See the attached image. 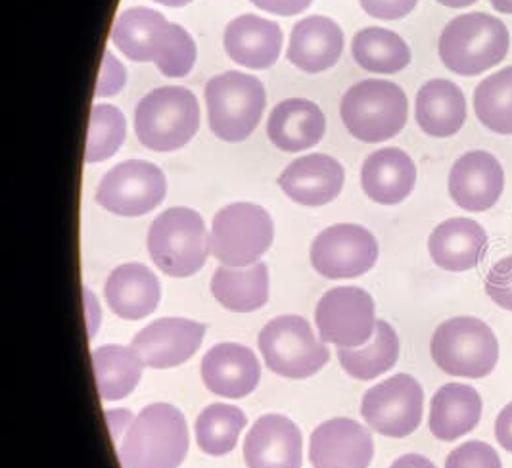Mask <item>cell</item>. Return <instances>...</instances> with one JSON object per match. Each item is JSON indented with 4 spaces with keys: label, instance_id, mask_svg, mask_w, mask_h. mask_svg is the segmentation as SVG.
<instances>
[{
    "label": "cell",
    "instance_id": "cell-47",
    "mask_svg": "<svg viewBox=\"0 0 512 468\" xmlns=\"http://www.w3.org/2000/svg\"><path fill=\"white\" fill-rule=\"evenodd\" d=\"M154 2H160L163 6H171V8H181L190 4L192 0H154Z\"/></svg>",
    "mask_w": 512,
    "mask_h": 468
},
{
    "label": "cell",
    "instance_id": "cell-23",
    "mask_svg": "<svg viewBox=\"0 0 512 468\" xmlns=\"http://www.w3.org/2000/svg\"><path fill=\"white\" fill-rule=\"evenodd\" d=\"M104 296L117 317L139 321L156 311L162 298L158 277L140 263L119 265L108 277Z\"/></svg>",
    "mask_w": 512,
    "mask_h": 468
},
{
    "label": "cell",
    "instance_id": "cell-38",
    "mask_svg": "<svg viewBox=\"0 0 512 468\" xmlns=\"http://www.w3.org/2000/svg\"><path fill=\"white\" fill-rule=\"evenodd\" d=\"M125 85V68L117 62L116 56L106 50L104 60H102V70L96 83V96H114L119 93Z\"/></svg>",
    "mask_w": 512,
    "mask_h": 468
},
{
    "label": "cell",
    "instance_id": "cell-29",
    "mask_svg": "<svg viewBox=\"0 0 512 468\" xmlns=\"http://www.w3.org/2000/svg\"><path fill=\"white\" fill-rule=\"evenodd\" d=\"M213 298L236 313H252L269 300V269L256 263L246 269L219 267L211 277Z\"/></svg>",
    "mask_w": 512,
    "mask_h": 468
},
{
    "label": "cell",
    "instance_id": "cell-45",
    "mask_svg": "<svg viewBox=\"0 0 512 468\" xmlns=\"http://www.w3.org/2000/svg\"><path fill=\"white\" fill-rule=\"evenodd\" d=\"M489 2L495 8V12L512 16V0H489Z\"/></svg>",
    "mask_w": 512,
    "mask_h": 468
},
{
    "label": "cell",
    "instance_id": "cell-32",
    "mask_svg": "<svg viewBox=\"0 0 512 468\" xmlns=\"http://www.w3.org/2000/svg\"><path fill=\"white\" fill-rule=\"evenodd\" d=\"M399 357V338L386 321H376L373 342L365 348H340L338 359L348 375L357 380H373L388 373Z\"/></svg>",
    "mask_w": 512,
    "mask_h": 468
},
{
    "label": "cell",
    "instance_id": "cell-19",
    "mask_svg": "<svg viewBox=\"0 0 512 468\" xmlns=\"http://www.w3.org/2000/svg\"><path fill=\"white\" fill-rule=\"evenodd\" d=\"M248 468H302V434L282 415H265L244 440Z\"/></svg>",
    "mask_w": 512,
    "mask_h": 468
},
{
    "label": "cell",
    "instance_id": "cell-36",
    "mask_svg": "<svg viewBox=\"0 0 512 468\" xmlns=\"http://www.w3.org/2000/svg\"><path fill=\"white\" fill-rule=\"evenodd\" d=\"M445 468H503V463L491 445L472 440L449 453Z\"/></svg>",
    "mask_w": 512,
    "mask_h": 468
},
{
    "label": "cell",
    "instance_id": "cell-31",
    "mask_svg": "<svg viewBox=\"0 0 512 468\" xmlns=\"http://www.w3.org/2000/svg\"><path fill=\"white\" fill-rule=\"evenodd\" d=\"M351 54L359 68L371 73H399L411 64L407 43L390 29H361L351 43Z\"/></svg>",
    "mask_w": 512,
    "mask_h": 468
},
{
    "label": "cell",
    "instance_id": "cell-8",
    "mask_svg": "<svg viewBox=\"0 0 512 468\" xmlns=\"http://www.w3.org/2000/svg\"><path fill=\"white\" fill-rule=\"evenodd\" d=\"M265 102V89L252 75L225 71L211 77L206 85V104L213 135L221 141H246L261 121Z\"/></svg>",
    "mask_w": 512,
    "mask_h": 468
},
{
    "label": "cell",
    "instance_id": "cell-13",
    "mask_svg": "<svg viewBox=\"0 0 512 468\" xmlns=\"http://www.w3.org/2000/svg\"><path fill=\"white\" fill-rule=\"evenodd\" d=\"M315 321L323 342L340 348H361L376 330L373 298L363 288H334L321 298Z\"/></svg>",
    "mask_w": 512,
    "mask_h": 468
},
{
    "label": "cell",
    "instance_id": "cell-17",
    "mask_svg": "<svg viewBox=\"0 0 512 468\" xmlns=\"http://www.w3.org/2000/svg\"><path fill=\"white\" fill-rule=\"evenodd\" d=\"M371 432L351 419L323 422L309 444L313 468H369L373 463Z\"/></svg>",
    "mask_w": 512,
    "mask_h": 468
},
{
    "label": "cell",
    "instance_id": "cell-12",
    "mask_svg": "<svg viewBox=\"0 0 512 468\" xmlns=\"http://www.w3.org/2000/svg\"><path fill=\"white\" fill-rule=\"evenodd\" d=\"M424 392L409 375H396L371 388L361 403L365 422L386 438H407L422 421Z\"/></svg>",
    "mask_w": 512,
    "mask_h": 468
},
{
    "label": "cell",
    "instance_id": "cell-37",
    "mask_svg": "<svg viewBox=\"0 0 512 468\" xmlns=\"http://www.w3.org/2000/svg\"><path fill=\"white\" fill-rule=\"evenodd\" d=\"M486 294L493 304L512 311V256L499 259L486 277Z\"/></svg>",
    "mask_w": 512,
    "mask_h": 468
},
{
    "label": "cell",
    "instance_id": "cell-15",
    "mask_svg": "<svg viewBox=\"0 0 512 468\" xmlns=\"http://www.w3.org/2000/svg\"><path fill=\"white\" fill-rule=\"evenodd\" d=\"M447 190L451 200L470 213L488 211L505 190V171L486 150H470L449 171Z\"/></svg>",
    "mask_w": 512,
    "mask_h": 468
},
{
    "label": "cell",
    "instance_id": "cell-6",
    "mask_svg": "<svg viewBox=\"0 0 512 468\" xmlns=\"http://www.w3.org/2000/svg\"><path fill=\"white\" fill-rule=\"evenodd\" d=\"M340 116L355 139L388 141L399 135L407 123V94L392 81L367 79L344 94Z\"/></svg>",
    "mask_w": 512,
    "mask_h": 468
},
{
    "label": "cell",
    "instance_id": "cell-11",
    "mask_svg": "<svg viewBox=\"0 0 512 468\" xmlns=\"http://www.w3.org/2000/svg\"><path fill=\"white\" fill-rule=\"evenodd\" d=\"M165 192V175L158 165L129 160L102 177L96 188V202L116 215L139 217L158 208Z\"/></svg>",
    "mask_w": 512,
    "mask_h": 468
},
{
    "label": "cell",
    "instance_id": "cell-22",
    "mask_svg": "<svg viewBox=\"0 0 512 468\" xmlns=\"http://www.w3.org/2000/svg\"><path fill=\"white\" fill-rule=\"evenodd\" d=\"M361 185L376 204L396 206L417 185V165L399 148L376 150L363 164Z\"/></svg>",
    "mask_w": 512,
    "mask_h": 468
},
{
    "label": "cell",
    "instance_id": "cell-10",
    "mask_svg": "<svg viewBox=\"0 0 512 468\" xmlns=\"http://www.w3.org/2000/svg\"><path fill=\"white\" fill-rule=\"evenodd\" d=\"M257 344L267 367L284 378L317 375L330 359V351L317 342L309 323L296 315H282L267 323Z\"/></svg>",
    "mask_w": 512,
    "mask_h": 468
},
{
    "label": "cell",
    "instance_id": "cell-16",
    "mask_svg": "<svg viewBox=\"0 0 512 468\" xmlns=\"http://www.w3.org/2000/svg\"><path fill=\"white\" fill-rule=\"evenodd\" d=\"M206 327L188 319H158L142 328L131 348L139 353L144 367L171 369L188 361L202 346Z\"/></svg>",
    "mask_w": 512,
    "mask_h": 468
},
{
    "label": "cell",
    "instance_id": "cell-35",
    "mask_svg": "<svg viewBox=\"0 0 512 468\" xmlns=\"http://www.w3.org/2000/svg\"><path fill=\"white\" fill-rule=\"evenodd\" d=\"M125 141V117L110 104H98L91 110L89 141L85 162L98 164L112 158Z\"/></svg>",
    "mask_w": 512,
    "mask_h": 468
},
{
    "label": "cell",
    "instance_id": "cell-43",
    "mask_svg": "<svg viewBox=\"0 0 512 468\" xmlns=\"http://www.w3.org/2000/svg\"><path fill=\"white\" fill-rule=\"evenodd\" d=\"M390 468H436V465H434L430 459L422 457V455L409 453V455L399 457L396 463H394Z\"/></svg>",
    "mask_w": 512,
    "mask_h": 468
},
{
    "label": "cell",
    "instance_id": "cell-28",
    "mask_svg": "<svg viewBox=\"0 0 512 468\" xmlns=\"http://www.w3.org/2000/svg\"><path fill=\"white\" fill-rule=\"evenodd\" d=\"M482 419V398L476 388L451 382L442 386L430 405L428 426L434 438L455 442L470 434Z\"/></svg>",
    "mask_w": 512,
    "mask_h": 468
},
{
    "label": "cell",
    "instance_id": "cell-34",
    "mask_svg": "<svg viewBox=\"0 0 512 468\" xmlns=\"http://www.w3.org/2000/svg\"><path fill=\"white\" fill-rule=\"evenodd\" d=\"M244 426L246 417L238 407L215 403L206 407L196 421V442L204 453L221 457L236 447Z\"/></svg>",
    "mask_w": 512,
    "mask_h": 468
},
{
    "label": "cell",
    "instance_id": "cell-46",
    "mask_svg": "<svg viewBox=\"0 0 512 468\" xmlns=\"http://www.w3.org/2000/svg\"><path fill=\"white\" fill-rule=\"evenodd\" d=\"M436 2H440V4L447 6V8H466V6L476 4L478 0H436Z\"/></svg>",
    "mask_w": 512,
    "mask_h": 468
},
{
    "label": "cell",
    "instance_id": "cell-20",
    "mask_svg": "<svg viewBox=\"0 0 512 468\" xmlns=\"http://www.w3.org/2000/svg\"><path fill=\"white\" fill-rule=\"evenodd\" d=\"M428 252L434 263L451 273H465L480 265L488 252L486 229L466 217L440 223L428 238Z\"/></svg>",
    "mask_w": 512,
    "mask_h": 468
},
{
    "label": "cell",
    "instance_id": "cell-14",
    "mask_svg": "<svg viewBox=\"0 0 512 468\" xmlns=\"http://www.w3.org/2000/svg\"><path fill=\"white\" fill-rule=\"evenodd\" d=\"M378 259L373 233L359 225H334L319 234L311 246V263L326 279H355L369 273Z\"/></svg>",
    "mask_w": 512,
    "mask_h": 468
},
{
    "label": "cell",
    "instance_id": "cell-9",
    "mask_svg": "<svg viewBox=\"0 0 512 468\" xmlns=\"http://www.w3.org/2000/svg\"><path fill=\"white\" fill-rule=\"evenodd\" d=\"M275 227L267 211L238 202L219 211L211 223V254L225 267H248L273 244Z\"/></svg>",
    "mask_w": 512,
    "mask_h": 468
},
{
    "label": "cell",
    "instance_id": "cell-27",
    "mask_svg": "<svg viewBox=\"0 0 512 468\" xmlns=\"http://www.w3.org/2000/svg\"><path fill=\"white\" fill-rule=\"evenodd\" d=\"M415 116L428 137L449 139L465 125V93L449 79H432L420 87Z\"/></svg>",
    "mask_w": 512,
    "mask_h": 468
},
{
    "label": "cell",
    "instance_id": "cell-42",
    "mask_svg": "<svg viewBox=\"0 0 512 468\" xmlns=\"http://www.w3.org/2000/svg\"><path fill=\"white\" fill-rule=\"evenodd\" d=\"M106 421H108L110 432L114 436V442H117L121 438L123 430L129 428L135 419H133L131 411H106Z\"/></svg>",
    "mask_w": 512,
    "mask_h": 468
},
{
    "label": "cell",
    "instance_id": "cell-41",
    "mask_svg": "<svg viewBox=\"0 0 512 468\" xmlns=\"http://www.w3.org/2000/svg\"><path fill=\"white\" fill-rule=\"evenodd\" d=\"M495 438L505 451L512 453V401L503 407L495 421Z\"/></svg>",
    "mask_w": 512,
    "mask_h": 468
},
{
    "label": "cell",
    "instance_id": "cell-21",
    "mask_svg": "<svg viewBox=\"0 0 512 468\" xmlns=\"http://www.w3.org/2000/svg\"><path fill=\"white\" fill-rule=\"evenodd\" d=\"M259 376V361L254 351L244 346L219 344L202 359L206 388L223 398H246L256 390Z\"/></svg>",
    "mask_w": 512,
    "mask_h": 468
},
{
    "label": "cell",
    "instance_id": "cell-30",
    "mask_svg": "<svg viewBox=\"0 0 512 468\" xmlns=\"http://www.w3.org/2000/svg\"><path fill=\"white\" fill-rule=\"evenodd\" d=\"M93 367L100 398L117 401L137 388L144 363L133 348L102 346L93 351Z\"/></svg>",
    "mask_w": 512,
    "mask_h": 468
},
{
    "label": "cell",
    "instance_id": "cell-2",
    "mask_svg": "<svg viewBox=\"0 0 512 468\" xmlns=\"http://www.w3.org/2000/svg\"><path fill=\"white\" fill-rule=\"evenodd\" d=\"M511 48V33L499 18L470 12L453 18L440 35L443 66L457 75L474 77L499 66Z\"/></svg>",
    "mask_w": 512,
    "mask_h": 468
},
{
    "label": "cell",
    "instance_id": "cell-5",
    "mask_svg": "<svg viewBox=\"0 0 512 468\" xmlns=\"http://www.w3.org/2000/svg\"><path fill=\"white\" fill-rule=\"evenodd\" d=\"M200 127V106L185 87H160L146 94L135 110L140 144L154 152L183 148Z\"/></svg>",
    "mask_w": 512,
    "mask_h": 468
},
{
    "label": "cell",
    "instance_id": "cell-44",
    "mask_svg": "<svg viewBox=\"0 0 512 468\" xmlns=\"http://www.w3.org/2000/svg\"><path fill=\"white\" fill-rule=\"evenodd\" d=\"M85 304H87V313H89V332H91V338L96 334V328H98V319H100V309H98V302L94 298V294H91L89 290H85Z\"/></svg>",
    "mask_w": 512,
    "mask_h": 468
},
{
    "label": "cell",
    "instance_id": "cell-3",
    "mask_svg": "<svg viewBox=\"0 0 512 468\" xmlns=\"http://www.w3.org/2000/svg\"><path fill=\"white\" fill-rule=\"evenodd\" d=\"M188 453L187 422L167 403L148 405L131 426L119 447L123 468H179Z\"/></svg>",
    "mask_w": 512,
    "mask_h": 468
},
{
    "label": "cell",
    "instance_id": "cell-7",
    "mask_svg": "<svg viewBox=\"0 0 512 468\" xmlns=\"http://www.w3.org/2000/svg\"><path fill=\"white\" fill-rule=\"evenodd\" d=\"M430 353L445 375L486 378L499 361L495 332L478 317H453L434 330Z\"/></svg>",
    "mask_w": 512,
    "mask_h": 468
},
{
    "label": "cell",
    "instance_id": "cell-18",
    "mask_svg": "<svg viewBox=\"0 0 512 468\" xmlns=\"http://www.w3.org/2000/svg\"><path fill=\"white\" fill-rule=\"evenodd\" d=\"M344 167L326 154H311L288 165L279 177L282 192L307 208H319L338 198L344 187Z\"/></svg>",
    "mask_w": 512,
    "mask_h": 468
},
{
    "label": "cell",
    "instance_id": "cell-26",
    "mask_svg": "<svg viewBox=\"0 0 512 468\" xmlns=\"http://www.w3.org/2000/svg\"><path fill=\"white\" fill-rule=\"evenodd\" d=\"M326 121L321 108L303 98L277 104L267 121V135L282 152H302L325 137Z\"/></svg>",
    "mask_w": 512,
    "mask_h": 468
},
{
    "label": "cell",
    "instance_id": "cell-24",
    "mask_svg": "<svg viewBox=\"0 0 512 468\" xmlns=\"http://www.w3.org/2000/svg\"><path fill=\"white\" fill-rule=\"evenodd\" d=\"M223 43L236 64L250 70H267L279 60L282 31L275 22L244 14L227 25Z\"/></svg>",
    "mask_w": 512,
    "mask_h": 468
},
{
    "label": "cell",
    "instance_id": "cell-33",
    "mask_svg": "<svg viewBox=\"0 0 512 468\" xmlns=\"http://www.w3.org/2000/svg\"><path fill=\"white\" fill-rule=\"evenodd\" d=\"M474 112L489 131L512 135V66L489 75L476 87Z\"/></svg>",
    "mask_w": 512,
    "mask_h": 468
},
{
    "label": "cell",
    "instance_id": "cell-25",
    "mask_svg": "<svg viewBox=\"0 0 512 468\" xmlns=\"http://www.w3.org/2000/svg\"><path fill=\"white\" fill-rule=\"evenodd\" d=\"M344 50V33L325 16L305 18L292 29L288 60L305 73H321L338 64Z\"/></svg>",
    "mask_w": 512,
    "mask_h": 468
},
{
    "label": "cell",
    "instance_id": "cell-40",
    "mask_svg": "<svg viewBox=\"0 0 512 468\" xmlns=\"http://www.w3.org/2000/svg\"><path fill=\"white\" fill-rule=\"evenodd\" d=\"M250 2L271 14L296 16V14H302L303 10H307L313 0H250Z\"/></svg>",
    "mask_w": 512,
    "mask_h": 468
},
{
    "label": "cell",
    "instance_id": "cell-1",
    "mask_svg": "<svg viewBox=\"0 0 512 468\" xmlns=\"http://www.w3.org/2000/svg\"><path fill=\"white\" fill-rule=\"evenodd\" d=\"M112 43L133 62H156L165 77H185L196 62V45L187 31L144 6L117 16Z\"/></svg>",
    "mask_w": 512,
    "mask_h": 468
},
{
    "label": "cell",
    "instance_id": "cell-4",
    "mask_svg": "<svg viewBox=\"0 0 512 468\" xmlns=\"http://www.w3.org/2000/svg\"><path fill=\"white\" fill-rule=\"evenodd\" d=\"M148 252L156 267L169 277L185 279L198 273L211 252L204 219L190 208L163 211L150 225Z\"/></svg>",
    "mask_w": 512,
    "mask_h": 468
},
{
    "label": "cell",
    "instance_id": "cell-39",
    "mask_svg": "<svg viewBox=\"0 0 512 468\" xmlns=\"http://www.w3.org/2000/svg\"><path fill=\"white\" fill-rule=\"evenodd\" d=\"M361 8L378 20H401L409 16L419 0H359Z\"/></svg>",
    "mask_w": 512,
    "mask_h": 468
}]
</instances>
